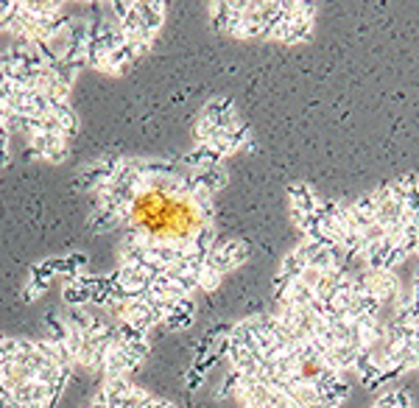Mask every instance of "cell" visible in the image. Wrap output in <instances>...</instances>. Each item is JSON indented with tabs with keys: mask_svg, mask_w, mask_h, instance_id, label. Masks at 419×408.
Returning <instances> with one entry per match:
<instances>
[{
	"mask_svg": "<svg viewBox=\"0 0 419 408\" xmlns=\"http://www.w3.org/2000/svg\"><path fill=\"white\" fill-rule=\"evenodd\" d=\"M126 219L135 232L179 246L201 235V196H190L171 182H148L129 198Z\"/></svg>",
	"mask_w": 419,
	"mask_h": 408,
	"instance_id": "1",
	"label": "cell"
}]
</instances>
